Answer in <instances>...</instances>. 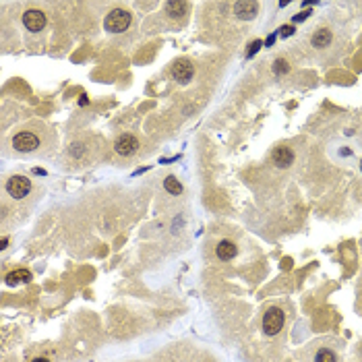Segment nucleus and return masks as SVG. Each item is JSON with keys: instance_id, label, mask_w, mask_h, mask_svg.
Instances as JSON below:
<instances>
[{"instance_id": "4468645a", "label": "nucleus", "mask_w": 362, "mask_h": 362, "mask_svg": "<svg viewBox=\"0 0 362 362\" xmlns=\"http://www.w3.org/2000/svg\"><path fill=\"white\" fill-rule=\"evenodd\" d=\"M164 186H166V190L172 192V194H180V192H182V184H180L174 176H168V178H166V180H164Z\"/></svg>"}, {"instance_id": "9d476101", "label": "nucleus", "mask_w": 362, "mask_h": 362, "mask_svg": "<svg viewBox=\"0 0 362 362\" xmlns=\"http://www.w3.org/2000/svg\"><path fill=\"white\" fill-rule=\"evenodd\" d=\"M215 253H217V257L221 261H230V259L236 257V244L230 242V240H221L217 244V248H215Z\"/></svg>"}, {"instance_id": "1a4fd4ad", "label": "nucleus", "mask_w": 362, "mask_h": 362, "mask_svg": "<svg viewBox=\"0 0 362 362\" xmlns=\"http://www.w3.org/2000/svg\"><path fill=\"white\" fill-rule=\"evenodd\" d=\"M292 160H294V153H292L288 147H277L273 151V162H275V166H280V168H288L292 164Z\"/></svg>"}, {"instance_id": "6ab92c4d", "label": "nucleus", "mask_w": 362, "mask_h": 362, "mask_svg": "<svg viewBox=\"0 0 362 362\" xmlns=\"http://www.w3.org/2000/svg\"><path fill=\"white\" fill-rule=\"evenodd\" d=\"M311 12L309 10H302V12H298V15H294V23H298V21H304L306 17H309Z\"/></svg>"}, {"instance_id": "6e6552de", "label": "nucleus", "mask_w": 362, "mask_h": 362, "mask_svg": "<svg viewBox=\"0 0 362 362\" xmlns=\"http://www.w3.org/2000/svg\"><path fill=\"white\" fill-rule=\"evenodd\" d=\"M139 147L137 139L131 137V135H122L118 141H116V151L120 153V156H131V153H135Z\"/></svg>"}, {"instance_id": "dca6fc26", "label": "nucleus", "mask_w": 362, "mask_h": 362, "mask_svg": "<svg viewBox=\"0 0 362 362\" xmlns=\"http://www.w3.org/2000/svg\"><path fill=\"white\" fill-rule=\"evenodd\" d=\"M288 62L286 60H275V64H273V71L277 73V75H284V73H288Z\"/></svg>"}, {"instance_id": "f3484780", "label": "nucleus", "mask_w": 362, "mask_h": 362, "mask_svg": "<svg viewBox=\"0 0 362 362\" xmlns=\"http://www.w3.org/2000/svg\"><path fill=\"white\" fill-rule=\"evenodd\" d=\"M261 46H263V41L261 39H257V41H253V46H250V50L246 52V58H250V56H255V54L261 50Z\"/></svg>"}, {"instance_id": "39448f33", "label": "nucleus", "mask_w": 362, "mask_h": 362, "mask_svg": "<svg viewBox=\"0 0 362 362\" xmlns=\"http://www.w3.org/2000/svg\"><path fill=\"white\" fill-rule=\"evenodd\" d=\"M192 73H194V68H192V64H190L188 60H178V62L172 66V77H174L176 81H180V83L190 81V79H192Z\"/></svg>"}, {"instance_id": "2eb2a0df", "label": "nucleus", "mask_w": 362, "mask_h": 362, "mask_svg": "<svg viewBox=\"0 0 362 362\" xmlns=\"http://www.w3.org/2000/svg\"><path fill=\"white\" fill-rule=\"evenodd\" d=\"M317 362H336V354L329 352V350H319Z\"/></svg>"}, {"instance_id": "7ed1b4c3", "label": "nucleus", "mask_w": 362, "mask_h": 362, "mask_svg": "<svg viewBox=\"0 0 362 362\" xmlns=\"http://www.w3.org/2000/svg\"><path fill=\"white\" fill-rule=\"evenodd\" d=\"M6 190H8L10 197L23 199V197H27V192L31 190V182L25 176H12L6 182Z\"/></svg>"}, {"instance_id": "a211bd4d", "label": "nucleus", "mask_w": 362, "mask_h": 362, "mask_svg": "<svg viewBox=\"0 0 362 362\" xmlns=\"http://www.w3.org/2000/svg\"><path fill=\"white\" fill-rule=\"evenodd\" d=\"M294 31H296V29H294V27H292V25H284V27H282V29H280L282 37H290V35H292V33H294Z\"/></svg>"}, {"instance_id": "f03ea898", "label": "nucleus", "mask_w": 362, "mask_h": 362, "mask_svg": "<svg viewBox=\"0 0 362 362\" xmlns=\"http://www.w3.org/2000/svg\"><path fill=\"white\" fill-rule=\"evenodd\" d=\"M284 327V313L280 309H269L263 317V329H265L267 336H275L280 333V329Z\"/></svg>"}, {"instance_id": "aec40b11", "label": "nucleus", "mask_w": 362, "mask_h": 362, "mask_svg": "<svg viewBox=\"0 0 362 362\" xmlns=\"http://www.w3.org/2000/svg\"><path fill=\"white\" fill-rule=\"evenodd\" d=\"M273 41H275V33H273V35H269V37H267V41H265V44H267V46H271V44H273Z\"/></svg>"}, {"instance_id": "20e7f679", "label": "nucleus", "mask_w": 362, "mask_h": 362, "mask_svg": "<svg viewBox=\"0 0 362 362\" xmlns=\"http://www.w3.org/2000/svg\"><path fill=\"white\" fill-rule=\"evenodd\" d=\"M23 25L29 31H41L44 29V25H46V15L41 10H25Z\"/></svg>"}, {"instance_id": "423d86ee", "label": "nucleus", "mask_w": 362, "mask_h": 362, "mask_svg": "<svg viewBox=\"0 0 362 362\" xmlns=\"http://www.w3.org/2000/svg\"><path fill=\"white\" fill-rule=\"evenodd\" d=\"M12 147L17 151H33L37 147V137L31 133H21L12 139Z\"/></svg>"}, {"instance_id": "f257e3e1", "label": "nucleus", "mask_w": 362, "mask_h": 362, "mask_svg": "<svg viewBox=\"0 0 362 362\" xmlns=\"http://www.w3.org/2000/svg\"><path fill=\"white\" fill-rule=\"evenodd\" d=\"M104 25H106L108 31L120 33V31H124V29H127V27L131 25V12L122 10V8H116V10H112V12H108V17H106Z\"/></svg>"}, {"instance_id": "f8f14e48", "label": "nucleus", "mask_w": 362, "mask_h": 362, "mask_svg": "<svg viewBox=\"0 0 362 362\" xmlns=\"http://www.w3.org/2000/svg\"><path fill=\"white\" fill-rule=\"evenodd\" d=\"M329 41H331V31L329 29H319L313 35V46L315 48H325V46H329Z\"/></svg>"}, {"instance_id": "4be33fe9", "label": "nucleus", "mask_w": 362, "mask_h": 362, "mask_svg": "<svg viewBox=\"0 0 362 362\" xmlns=\"http://www.w3.org/2000/svg\"><path fill=\"white\" fill-rule=\"evenodd\" d=\"M87 102H89L87 97H81V100H79V104H81V106H87Z\"/></svg>"}, {"instance_id": "9b49d317", "label": "nucleus", "mask_w": 362, "mask_h": 362, "mask_svg": "<svg viewBox=\"0 0 362 362\" xmlns=\"http://www.w3.org/2000/svg\"><path fill=\"white\" fill-rule=\"evenodd\" d=\"M21 282H31V273L27 269H17L6 275V284L15 286V284H21Z\"/></svg>"}, {"instance_id": "412c9836", "label": "nucleus", "mask_w": 362, "mask_h": 362, "mask_svg": "<svg viewBox=\"0 0 362 362\" xmlns=\"http://www.w3.org/2000/svg\"><path fill=\"white\" fill-rule=\"evenodd\" d=\"M6 244H8V238H2V240H0V248H6Z\"/></svg>"}, {"instance_id": "ddd939ff", "label": "nucleus", "mask_w": 362, "mask_h": 362, "mask_svg": "<svg viewBox=\"0 0 362 362\" xmlns=\"http://www.w3.org/2000/svg\"><path fill=\"white\" fill-rule=\"evenodd\" d=\"M166 8H168V15L180 17V15H184L186 2H180V0H176V2H168V4H166Z\"/></svg>"}, {"instance_id": "5701e85b", "label": "nucleus", "mask_w": 362, "mask_h": 362, "mask_svg": "<svg viewBox=\"0 0 362 362\" xmlns=\"http://www.w3.org/2000/svg\"><path fill=\"white\" fill-rule=\"evenodd\" d=\"M33 362H48V360H46V358H35Z\"/></svg>"}, {"instance_id": "0eeeda50", "label": "nucleus", "mask_w": 362, "mask_h": 362, "mask_svg": "<svg viewBox=\"0 0 362 362\" xmlns=\"http://www.w3.org/2000/svg\"><path fill=\"white\" fill-rule=\"evenodd\" d=\"M257 8H259V4L253 2V0H242V2H236L234 12L238 19H253L257 15Z\"/></svg>"}]
</instances>
